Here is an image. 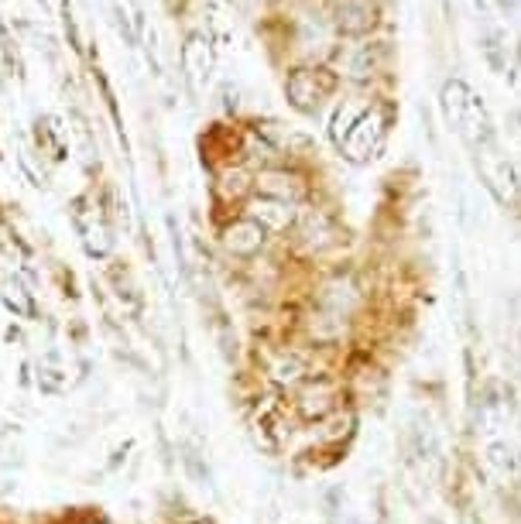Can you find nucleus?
<instances>
[{"label":"nucleus","instance_id":"39448f33","mask_svg":"<svg viewBox=\"0 0 521 524\" xmlns=\"http://www.w3.org/2000/svg\"><path fill=\"white\" fill-rule=\"evenodd\" d=\"M378 24L374 0H336V28L343 35H364Z\"/></svg>","mask_w":521,"mask_h":524},{"label":"nucleus","instance_id":"a211bd4d","mask_svg":"<svg viewBox=\"0 0 521 524\" xmlns=\"http://www.w3.org/2000/svg\"><path fill=\"white\" fill-rule=\"evenodd\" d=\"M38 388H42L45 394H62L66 391V377H62V370L55 367H38Z\"/></svg>","mask_w":521,"mask_h":524},{"label":"nucleus","instance_id":"1a4fd4ad","mask_svg":"<svg viewBox=\"0 0 521 524\" xmlns=\"http://www.w3.org/2000/svg\"><path fill=\"white\" fill-rule=\"evenodd\" d=\"M76 223H79V233H83V247L90 257H107L110 247H114V240H110V230L107 223L100 220V216H90L86 220L83 213H76Z\"/></svg>","mask_w":521,"mask_h":524},{"label":"nucleus","instance_id":"aec40b11","mask_svg":"<svg viewBox=\"0 0 521 524\" xmlns=\"http://www.w3.org/2000/svg\"><path fill=\"white\" fill-rule=\"evenodd\" d=\"M66 35H69V45L79 52L83 45H79V31H76V14H72V0H66Z\"/></svg>","mask_w":521,"mask_h":524},{"label":"nucleus","instance_id":"9b49d317","mask_svg":"<svg viewBox=\"0 0 521 524\" xmlns=\"http://www.w3.org/2000/svg\"><path fill=\"white\" fill-rule=\"evenodd\" d=\"M299 237L306 240L309 247H326L333 240V223L326 220V213L309 209V213L299 216Z\"/></svg>","mask_w":521,"mask_h":524},{"label":"nucleus","instance_id":"9d476101","mask_svg":"<svg viewBox=\"0 0 521 524\" xmlns=\"http://www.w3.org/2000/svg\"><path fill=\"white\" fill-rule=\"evenodd\" d=\"M251 220H258L264 230H285L288 223L295 220V209L288 203H278V199L264 196L251 206Z\"/></svg>","mask_w":521,"mask_h":524},{"label":"nucleus","instance_id":"f3484780","mask_svg":"<svg viewBox=\"0 0 521 524\" xmlns=\"http://www.w3.org/2000/svg\"><path fill=\"white\" fill-rule=\"evenodd\" d=\"M302 374H306V364H302L299 357H278L275 364H271V377H275L278 384H295L302 381Z\"/></svg>","mask_w":521,"mask_h":524},{"label":"nucleus","instance_id":"4468645a","mask_svg":"<svg viewBox=\"0 0 521 524\" xmlns=\"http://www.w3.org/2000/svg\"><path fill=\"white\" fill-rule=\"evenodd\" d=\"M484 463L491 466L498 477H515V449L508 446V439H491L484 449Z\"/></svg>","mask_w":521,"mask_h":524},{"label":"nucleus","instance_id":"ddd939ff","mask_svg":"<svg viewBox=\"0 0 521 524\" xmlns=\"http://www.w3.org/2000/svg\"><path fill=\"white\" fill-rule=\"evenodd\" d=\"M0 298H4L7 309H11L14 316H24V319L35 316V298H31V292H24V285L18 278L0 281Z\"/></svg>","mask_w":521,"mask_h":524},{"label":"nucleus","instance_id":"0eeeda50","mask_svg":"<svg viewBox=\"0 0 521 524\" xmlns=\"http://www.w3.org/2000/svg\"><path fill=\"white\" fill-rule=\"evenodd\" d=\"M258 189L268 199H278V203H299L306 196V185H302L299 175H288V172H261L258 175Z\"/></svg>","mask_w":521,"mask_h":524},{"label":"nucleus","instance_id":"6ab92c4d","mask_svg":"<svg viewBox=\"0 0 521 524\" xmlns=\"http://www.w3.org/2000/svg\"><path fill=\"white\" fill-rule=\"evenodd\" d=\"M244 189H247L244 168H227V172H223V196H240Z\"/></svg>","mask_w":521,"mask_h":524},{"label":"nucleus","instance_id":"f03ea898","mask_svg":"<svg viewBox=\"0 0 521 524\" xmlns=\"http://www.w3.org/2000/svg\"><path fill=\"white\" fill-rule=\"evenodd\" d=\"M381 141H384L381 110H364L354 124V131H350L347 141H343V155H347L350 161H371L381 151Z\"/></svg>","mask_w":521,"mask_h":524},{"label":"nucleus","instance_id":"f257e3e1","mask_svg":"<svg viewBox=\"0 0 521 524\" xmlns=\"http://www.w3.org/2000/svg\"><path fill=\"white\" fill-rule=\"evenodd\" d=\"M443 114H446V124H450L456 134L467 137L470 144L487 141V134H491V120H487L484 103H480L460 79L443 86Z\"/></svg>","mask_w":521,"mask_h":524},{"label":"nucleus","instance_id":"20e7f679","mask_svg":"<svg viewBox=\"0 0 521 524\" xmlns=\"http://www.w3.org/2000/svg\"><path fill=\"white\" fill-rule=\"evenodd\" d=\"M264 237H268V230H264L258 220L244 216V220H234L223 230V247L234 257H251L264 247Z\"/></svg>","mask_w":521,"mask_h":524},{"label":"nucleus","instance_id":"4be33fe9","mask_svg":"<svg viewBox=\"0 0 521 524\" xmlns=\"http://www.w3.org/2000/svg\"><path fill=\"white\" fill-rule=\"evenodd\" d=\"M515 182H521V165H515Z\"/></svg>","mask_w":521,"mask_h":524},{"label":"nucleus","instance_id":"6e6552de","mask_svg":"<svg viewBox=\"0 0 521 524\" xmlns=\"http://www.w3.org/2000/svg\"><path fill=\"white\" fill-rule=\"evenodd\" d=\"M336 405V388L330 381H309L299 391V411L302 418H326Z\"/></svg>","mask_w":521,"mask_h":524},{"label":"nucleus","instance_id":"423d86ee","mask_svg":"<svg viewBox=\"0 0 521 524\" xmlns=\"http://www.w3.org/2000/svg\"><path fill=\"white\" fill-rule=\"evenodd\" d=\"M285 93H288V100H292V107L312 114V110H319V103H323L326 86H319V76L312 69H299V72H292V79L285 83Z\"/></svg>","mask_w":521,"mask_h":524},{"label":"nucleus","instance_id":"f8f14e48","mask_svg":"<svg viewBox=\"0 0 521 524\" xmlns=\"http://www.w3.org/2000/svg\"><path fill=\"white\" fill-rule=\"evenodd\" d=\"M323 305L333 312L336 319H343V316H347V312H354V305H357V292H354V285H350V281H343V278L330 281V285L323 288Z\"/></svg>","mask_w":521,"mask_h":524},{"label":"nucleus","instance_id":"2eb2a0df","mask_svg":"<svg viewBox=\"0 0 521 524\" xmlns=\"http://www.w3.org/2000/svg\"><path fill=\"white\" fill-rule=\"evenodd\" d=\"M360 114H364V107H357V103H340V107H336L330 134H333V141L340 144V148H343V141H347V134L354 131V124L360 120Z\"/></svg>","mask_w":521,"mask_h":524},{"label":"nucleus","instance_id":"7ed1b4c3","mask_svg":"<svg viewBox=\"0 0 521 524\" xmlns=\"http://www.w3.org/2000/svg\"><path fill=\"white\" fill-rule=\"evenodd\" d=\"M210 72H213L210 42H206L203 35H189L186 45H182V76H186L189 90L196 96L206 90V83H210Z\"/></svg>","mask_w":521,"mask_h":524},{"label":"nucleus","instance_id":"dca6fc26","mask_svg":"<svg viewBox=\"0 0 521 524\" xmlns=\"http://www.w3.org/2000/svg\"><path fill=\"white\" fill-rule=\"evenodd\" d=\"M378 52H381V45H360L354 55H350V76L354 79H367L371 76L374 69H378Z\"/></svg>","mask_w":521,"mask_h":524},{"label":"nucleus","instance_id":"412c9836","mask_svg":"<svg viewBox=\"0 0 521 524\" xmlns=\"http://www.w3.org/2000/svg\"><path fill=\"white\" fill-rule=\"evenodd\" d=\"M501 4L508 7V11H518V4H521V0H501Z\"/></svg>","mask_w":521,"mask_h":524}]
</instances>
